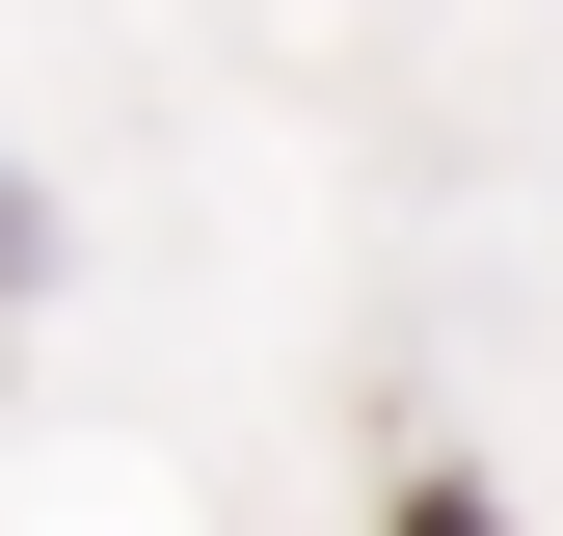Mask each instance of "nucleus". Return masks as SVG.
I'll return each instance as SVG.
<instances>
[{
  "mask_svg": "<svg viewBox=\"0 0 563 536\" xmlns=\"http://www.w3.org/2000/svg\"><path fill=\"white\" fill-rule=\"evenodd\" d=\"M402 536H510V510H483V483H402Z\"/></svg>",
  "mask_w": 563,
  "mask_h": 536,
  "instance_id": "obj_1",
  "label": "nucleus"
}]
</instances>
